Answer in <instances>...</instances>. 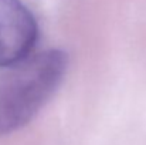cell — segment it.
<instances>
[{"mask_svg": "<svg viewBox=\"0 0 146 145\" xmlns=\"http://www.w3.org/2000/svg\"><path fill=\"white\" fill-rule=\"evenodd\" d=\"M38 27L21 0H0V68H7L33 54Z\"/></svg>", "mask_w": 146, "mask_h": 145, "instance_id": "2", "label": "cell"}, {"mask_svg": "<svg viewBox=\"0 0 146 145\" xmlns=\"http://www.w3.org/2000/svg\"><path fill=\"white\" fill-rule=\"evenodd\" d=\"M67 68L68 57L57 48L4 68L0 77V135L27 125L61 86Z\"/></svg>", "mask_w": 146, "mask_h": 145, "instance_id": "1", "label": "cell"}]
</instances>
